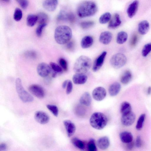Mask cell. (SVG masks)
<instances>
[{
	"instance_id": "6da1fadb",
	"label": "cell",
	"mask_w": 151,
	"mask_h": 151,
	"mask_svg": "<svg viewBox=\"0 0 151 151\" xmlns=\"http://www.w3.org/2000/svg\"><path fill=\"white\" fill-rule=\"evenodd\" d=\"M97 7L96 3L91 1H86L81 3L77 10V14L80 18L92 16L96 12Z\"/></svg>"
},
{
	"instance_id": "7a4b0ae2",
	"label": "cell",
	"mask_w": 151,
	"mask_h": 151,
	"mask_svg": "<svg viewBox=\"0 0 151 151\" xmlns=\"http://www.w3.org/2000/svg\"><path fill=\"white\" fill-rule=\"evenodd\" d=\"M72 35V31L70 27L66 25H61L55 29L54 38L58 43L63 45L70 41Z\"/></svg>"
},
{
	"instance_id": "3957f363",
	"label": "cell",
	"mask_w": 151,
	"mask_h": 151,
	"mask_svg": "<svg viewBox=\"0 0 151 151\" xmlns=\"http://www.w3.org/2000/svg\"><path fill=\"white\" fill-rule=\"evenodd\" d=\"M92 61L88 57L81 55L75 61L73 70L76 73L85 74L88 72L91 66Z\"/></svg>"
},
{
	"instance_id": "277c9868",
	"label": "cell",
	"mask_w": 151,
	"mask_h": 151,
	"mask_svg": "<svg viewBox=\"0 0 151 151\" xmlns=\"http://www.w3.org/2000/svg\"><path fill=\"white\" fill-rule=\"evenodd\" d=\"M106 116L103 113L96 112L93 113L90 119V123L93 128L98 130L104 128L107 123Z\"/></svg>"
},
{
	"instance_id": "5b68a950",
	"label": "cell",
	"mask_w": 151,
	"mask_h": 151,
	"mask_svg": "<svg viewBox=\"0 0 151 151\" xmlns=\"http://www.w3.org/2000/svg\"><path fill=\"white\" fill-rule=\"evenodd\" d=\"M15 87L17 92L20 99L24 102H32L34 100L32 96L24 88L21 79L16 78L15 81Z\"/></svg>"
},
{
	"instance_id": "8992f818",
	"label": "cell",
	"mask_w": 151,
	"mask_h": 151,
	"mask_svg": "<svg viewBox=\"0 0 151 151\" xmlns=\"http://www.w3.org/2000/svg\"><path fill=\"white\" fill-rule=\"evenodd\" d=\"M127 60L124 54L118 53L112 56L110 60V63L113 68L117 69L123 66L126 64Z\"/></svg>"
},
{
	"instance_id": "52a82bcc",
	"label": "cell",
	"mask_w": 151,
	"mask_h": 151,
	"mask_svg": "<svg viewBox=\"0 0 151 151\" xmlns=\"http://www.w3.org/2000/svg\"><path fill=\"white\" fill-rule=\"evenodd\" d=\"M37 70V73L40 76L45 77L50 73L52 69L50 65L46 63H41L38 65Z\"/></svg>"
},
{
	"instance_id": "ba28073f",
	"label": "cell",
	"mask_w": 151,
	"mask_h": 151,
	"mask_svg": "<svg viewBox=\"0 0 151 151\" xmlns=\"http://www.w3.org/2000/svg\"><path fill=\"white\" fill-rule=\"evenodd\" d=\"M29 91L33 95L39 99H42L45 96V91L40 86L37 84H32L28 88Z\"/></svg>"
},
{
	"instance_id": "9c48e42d",
	"label": "cell",
	"mask_w": 151,
	"mask_h": 151,
	"mask_svg": "<svg viewBox=\"0 0 151 151\" xmlns=\"http://www.w3.org/2000/svg\"><path fill=\"white\" fill-rule=\"evenodd\" d=\"M92 96L96 100L100 101L103 100L106 95V89L102 87H98L95 88L92 92Z\"/></svg>"
},
{
	"instance_id": "30bf717a",
	"label": "cell",
	"mask_w": 151,
	"mask_h": 151,
	"mask_svg": "<svg viewBox=\"0 0 151 151\" xmlns=\"http://www.w3.org/2000/svg\"><path fill=\"white\" fill-rule=\"evenodd\" d=\"M106 54L107 52L104 51L96 59L92 67V70L93 71L96 72L98 71L102 67Z\"/></svg>"
},
{
	"instance_id": "8fae6325",
	"label": "cell",
	"mask_w": 151,
	"mask_h": 151,
	"mask_svg": "<svg viewBox=\"0 0 151 151\" xmlns=\"http://www.w3.org/2000/svg\"><path fill=\"white\" fill-rule=\"evenodd\" d=\"M135 118V114L131 111L127 114L122 115L121 121L123 125L126 126H129L133 123Z\"/></svg>"
},
{
	"instance_id": "7c38bea8",
	"label": "cell",
	"mask_w": 151,
	"mask_h": 151,
	"mask_svg": "<svg viewBox=\"0 0 151 151\" xmlns=\"http://www.w3.org/2000/svg\"><path fill=\"white\" fill-rule=\"evenodd\" d=\"M34 118L35 120L41 124H45L47 123L49 120L48 115L45 112L38 111L36 112L35 114Z\"/></svg>"
},
{
	"instance_id": "4fadbf2b",
	"label": "cell",
	"mask_w": 151,
	"mask_h": 151,
	"mask_svg": "<svg viewBox=\"0 0 151 151\" xmlns=\"http://www.w3.org/2000/svg\"><path fill=\"white\" fill-rule=\"evenodd\" d=\"M58 19L60 20L68 21L71 22H73L75 20V16L71 12L62 10L60 12Z\"/></svg>"
},
{
	"instance_id": "5bb4252c",
	"label": "cell",
	"mask_w": 151,
	"mask_h": 151,
	"mask_svg": "<svg viewBox=\"0 0 151 151\" xmlns=\"http://www.w3.org/2000/svg\"><path fill=\"white\" fill-rule=\"evenodd\" d=\"M139 4L138 1L135 0L129 5L127 9V13L129 18H131L135 16L138 10Z\"/></svg>"
},
{
	"instance_id": "9a60e30c",
	"label": "cell",
	"mask_w": 151,
	"mask_h": 151,
	"mask_svg": "<svg viewBox=\"0 0 151 151\" xmlns=\"http://www.w3.org/2000/svg\"><path fill=\"white\" fill-rule=\"evenodd\" d=\"M63 124L68 137H71L74 134L76 131V127L75 124L71 121L68 120H64Z\"/></svg>"
},
{
	"instance_id": "2e32d148",
	"label": "cell",
	"mask_w": 151,
	"mask_h": 151,
	"mask_svg": "<svg viewBox=\"0 0 151 151\" xmlns=\"http://www.w3.org/2000/svg\"><path fill=\"white\" fill-rule=\"evenodd\" d=\"M112 38V33L109 31H106L101 33L99 37V41L102 44L107 45L111 42Z\"/></svg>"
},
{
	"instance_id": "e0dca14e",
	"label": "cell",
	"mask_w": 151,
	"mask_h": 151,
	"mask_svg": "<svg viewBox=\"0 0 151 151\" xmlns=\"http://www.w3.org/2000/svg\"><path fill=\"white\" fill-rule=\"evenodd\" d=\"M88 79L87 76L84 73H76L73 76L72 80L74 83L77 85L85 83Z\"/></svg>"
},
{
	"instance_id": "ac0fdd59",
	"label": "cell",
	"mask_w": 151,
	"mask_h": 151,
	"mask_svg": "<svg viewBox=\"0 0 151 151\" xmlns=\"http://www.w3.org/2000/svg\"><path fill=\"white\" fill-rule=\"evenodd\" d=\"M58 4V0H44L43 3V7L49 12L54 11Z\"/></svg>"
},
{
	"instance_id": "d6986e66",
	"label": "cell",
	"mask_w": 151,
	"mask_h": 151,
	"mask_svg": "<svg viewBox=\"0 0 151 151\" xmlns=\"http://www.w3.org/2000/svg\"><path fill=\"white\" fill-rule=\"evenodd\" d=\"M149 28V23L146 20H142L138 24V31L142 35L146 34L148 31Z\"/></svg>"
},
{
	"instance_id": "ffe728a7",
	"label": "cell",
	"mask_w": 151,
	"mask_h": 151,
	"mask_svg": "<svg viewBox=\"0 0 151 151\" xmlns=\"http://www.w3.org/2000/svg\"><path fill=\"white\" fill-rule=\"evenodd\" d=\"M109 144V139L106 136L100 137L97 142V146L102 150H104L107 148Z\"/></svg>"
},
{
	"instance_id": "44dd1931",
	"label": "cell",
	"mask_w": 151,
	"mask_h": 151,
	"mask_svg": "<svg viewBox=\"0 0 151 151\" xmlns=\"http://www.w3.org/2000/svg\"><path fill=\"white\" fill-rule=\"evenodd\" d=\"M110 21L108 27L109 28L114 29L119 26L121 23L119 15L115 14Z\"/></svg>"
},
{
	"instance_id": "7402d4cb",
	"label": "cell",
	"mask_w": 151,
	"mask_h": 151,
	"mask_svg": "<svg viewBox=\"0 0 151 151\" xmlns=\"http://www.w3.org/2000/svg\"><path fill=\"white\" fill-rule=\"evenodd\" d=\"M121 89V85L118 82H115L112 84L109 88V92L111 96L116 95L119 92Z\"/></svg>"
},
{
	"instance_id": "603a6c76",
	"label": "cell",
	"mask_w": 151,
	"mask_h": 151,
	"mask_svg": "<svg viewBox=\"0 0 151 151\" xmlns=\"http://www.w3.org/2000/svg\"><path fill=\"white\" fill-rule=\"evenodd\" d=\"M93 40L90 36H86L83 37L81 42V45L83 49H86L91 47L93 44Z\"/></svg>"
},
{
	"instance_id": "cb8c5ba5",
	"label": "cell",
	"mask_w": 151,
	"mask_h": 151,
	"mask_svg": "<svg viewBox=\"0 0 151 151\" xmlns=\"http://www.w3.org/2000/svg\"><path fill=\"white\" fill-rule=\"evenodd\" d=\"M121 141L123 143H127L133 140V137L132 133L128 131H124L119 134Z\"/></svg>"
},
{
	"instance_id": "d4e9b609",
	"label": "cell",
	"mask_w": 151,
	"mask_h": 151,
	"mask_svg": "<svg viewBox=\"0 0 151 151\" xmlns=\"http://www.w3.org/2000/svg\"><path fill=\"white\" fill-rule=\"evenodd\" d=\"M91 101V98L90 93L86 92L84 93L81 95L79 101L81 104L88 106L90 105Z\"/></svg>"
},
{
	"instance_id": "484cf974",
	"label": "cell",
	"mask_w": 151,
	"mask_h": 151,
	"mask_svg": "<svg viewBox=\"0 0 151 151\" xmlns=\"http://www.w3.org/2000/svg\"><path fill=\"white\" fill-rule=\"evenodd\" d=\"M132 77L131 71L129 70H126L123 73L121 77V82L124 84H127L130 81Z\"/></svg>"
},
{
	"instance_id": "4316f807",
	"label": "cell",
	"mask_w": 151,
	"mask_h": 151,
	"mask_svg": "<svg viewBox=\"0 0 151 151\" xmlns=\"http://www.w3.org/2000/svg\"><path fill=\"white\" fill-rule=\"evenodd\" d=\"M128 35L125 32L122 31L118 33L116 38V42L119 44H123L126 42Z\"/></svg>"
},
{
	"instance_id": "83f0119b",
	"label": "cell",
	"mask_w": 151,
	"mask_h": 151,
	"mask_svg": "<svg viewBox=\"0 0 151 151\" xmlns=\"http://www.w3.org/2000/svg\"><path fill=\"white\" fill-rule=\"evenodd\" d=\"M132 107L129 103L127 101L122 103L120 107V112L122 115L127 114L131 111Z\"/></svg>"
},
{
	"instance_id": "f1b7e54d",
	"label": "cell",
	"mask_w": 151,
	"mask_h": 151,
	"mask_svg": "<svg viewBox=\"0 0 151 151\" xmlns=\"http://www.w3.org/2000/svg\"><path fill=\"white\" fill-rule=\"evenodd\" d=\"M27 24L28 26L32 27L35 25L38 21L37 15L30 14L27 18Z\"/></svg>"
},
{
	"instance_id": "f546056e",
	"label": "cell",
	"mask_w": 151,
	"mask_h": 151,
	"mask_svg": "<svg viewBox=\"0 0 151 151\" xmlns=\"http://www.w3.org/2000/svg\"><path fill=\"white\" fill-rule=\"evenodd\" d=\"M71 142L73 145L76 147L81 150H83L85 148L83 142L77 137L72 139Z\"/></svg>"
},
{
	"instance_id": "4dcf8cb0",
	"label": "cell",
	"mask_w": 151,
	"mask_h": 151,
	"mask_svg": "<svg viewBox=\"0 0 151 151\" xmlns=\"http://www.w3.org/2000/svg\"><path fill=\"white\" fill-rule=\"evenodd\" d=\"M111 14L109 12L102 14L99 18V22L101 24H105L109 21L111 18Z\"/></svg>"
},
{
	"instance_id": "1f68e13d",
	"label": "cell",
	"mask_w": 151,
	"mask_h": 151,
	"mask_svg": "<svg viewBox=\"0 0 151 151\" xmlns=\"http://www.w3.org/2000/svg\"><path fill=\"white\" fill-rule=\"evenodd\" d=\"M38 21L39 24L47 23L48 20V17L47 15L44 12L39 13L37 15Z\"/></svg>"
},
{
	"instance_id": "d6a6232c",
	"label": "cell",
	"mask_w": 151,
	"mask_h": 151,
	"mask_svg": "<svg viewBox=\"0 0 151 151\" xmlns=\"http://www.w3.org/2000/svg\"><path fill=\"white\" fill-rule=\"evenodd\" d=\"M145 114H141L137 120L136 127L137 130H140L142 128L145 119Z\"/></svg>"
},
{
	"instance_id": "836d02e7",
	"label": "cell",
	"mask_w": 151,
	"mask_h": 151,
	"mask_svg": "<svg viewBox=\"0 0 151 151\" xmlns=\"http://www.w3.org/2000/svg\"><path fill=\"white\" fill-rule=\"evenodd\" d=\"M22 10L19 8H16L13 15L14 19L16 21H19L22 18Z\"/></svg>"
},
{
	"instance_id": "e575fe53",
	"label": "cell",
	"mask_w": 151,
	"mask_h": 151,
	"mask_svg": "<svg viewBox=\"0 0 151 151\" xmlns=\"http://www.w3.org/2000/svg\"><path fill=\"white\" fill-rule=\"evenodd\" d=\"M151 51V42L145 44L144 46L142 54L144 57H146Z\"/></svg>"
},
{
	"instance_id": "d590c367",
	"label": "cell",
	"mask_w": 151,
	"mask_h": 151,
	"mask_svg": "<svg viewBox=\"0 0 151 151\" xmlns=\"http://www.w3.org/2000/svg\"><path fill=\"white\" fill-rule=\"evenodd\" d=\"M50 65L53 71L57 74L61 73L63 71V69L61 66L53 62H50Z\"/></svg>"
},
{
	"instance_id": "8d00e7d4",
	"label": "cell",
	"mask_w": 151,
	"mask_h": 151,
	"mask_svg": "<svg viewBox=\"0 0 151 151\" xmlns=\"http://www.w3.org/2000/svg\"><path fill=\"white\" fill-rule=\"evenodd\" d=\"M46 107L47 109L55 116L58 114V109L57 106L54 105L48 104Z\"/></svg>"
},
{
	"instance_id": "74e56055",
	"label": "cell",
	"mask_w": 151,
	"mask_h": 151,
	"mask_svg": "<svg viewBox=\"0 0 151 151\" xmlns=\"http://www.w3.org/2000/svg\"><path fill=\"white\" fill-rule=\"evenodd\" d=\"M94 24V23L93 21H84L81 23L80 26L83 29H87L93 27Z\"/></svg>"
},
{
	"instance_id": "f35d334b",
	"label": "cell",
	"mask_w": 151,
	"mask_h": 151,
	"mask_svg": "<svg viewBox=\"0 0 151 151\" xmlns=\"http://www.w3.org/2000/svg\"><path fill=\"white\" fill-rule=\"evenodd\" d=\"M47 25V23L39 24L36 30V33L37 37H40L41 36L43 30Z\"/></svg>"
},
{
	"instance_id": "ab89813d",
	"label": "cell",
	"mask_w": 151,
	"mask_h": 151,
	"mask_svg": "<svg viewBox=\"0 0 151 151\" xmlns=\"http://www.w3.org/2000/svg\"><path fill=\"white\" fill-rule=\"evenodd\" d=\"M88 149L89 151H96L97 148L96 145L95 141L93 139L89 140L88 144Z\"/></svg>"
},
{
	"instance_id": "60d3db41",
	"label": "cell",
	"mask_w": 151,
	"mask_h": 151,
	"mask_svg": "<svg viewBox=\"0 0 151 151\" xmlns=\"http://www.w3.org/2000/svg\"><path fill=\"white\" fill-rule=\"evenodd\" d=\"M59 62L62 68L65 71H67L68 69V65L66 60L63 58H61L59 60Z\"/></svg>"
},
{
	"instance_id": "b9f144b4",
	"label": "cell",
	"mask_w": 151,
	"mask_h": 151,
	"mask_svg": "<svg viewBox=\"0 0 151 151\" xmlns=\"http://www.w3.org/2000/svg\"><path fill=\"white\" fill-rule=\"evenodd\" d=\"M25 56L30 58L34 59L36 58L37 54L35 52L32 50H28L24 53Z\"/></svg>"
},
{
	"instance_id": "7bdbcfd3",
	"label": "cell",
	"mask_w": 151,
	"mask_h": 151,
	"mask_svg": "<svg viewBox=\"0 0 151 151\" xmlns=\"http://www.w3.org/2000/svg\"><path fill=\"white\" fill-rule=\"evenodd\" d=\"M20 6L23 9H26L28 6L29 2L28 0H16Z\"/></svg>"
},
{
	"instance_id": "ee69618b",
	"label": "cell",
	"mask_w": 151,
	"mask_h": 151,
	"mask_svg": "<svg viewBox=\"0 0 151 151\" xmlns=\"http://www.w3.org/2000/svg\"><path fill=\"white\" fill-rule=\"evenodd\" d=\"M138 40L137 36L136 34L133 35L130 40V45L133 47L135 46L137 43Z\"/></svg>"
},
{
	"instance_id": "f6af8a7d",
	"label": "cell",
	"mask_w": 151,
	"mask_h": 151,
	"mask_svg": "<svg viewBox=\"0 0 151 151\" xmlns=\"http://www.w3.org/2000/svg\"><path fill=\"white\" fill-rule=\"evenodd\" d=\"M66 93L67 94L70 93L72 91L73 88V85L72 81L68 80L67 86Z\"/></svg>"
},
{
	"instance_id": "bcb514c9",
	"label": "cell",
	"mask_w": 151,
	"mask_h": 151,
	"mask_svg": "<svg viewBox=\"0 0 151 151\" xmlns=\"http://www.w3.org/2000/svg\"><path fill=\"white\" fill-rule=\"evenodd\" d=\"M67 43V48L70 51H73L75 47L74 42L73 41H69Z\"/></svg>"
},
{
	"instance_id": "7dc6e473",
	"label": "cell",
	"mask_w": 151,
	"mask_h": 151,
	"mask_svg": "<svg viewBox=\"0 0 151 151\" xmlns=\"http://www.w3.org/2000/svg\"><path fill=\"white\" fill-rule=\"evenodd\" d=\"M135 145L138 148L140 147L142 145V141L141 138L140 136H138L136 138Z\"/></svg>"
},
{
	"instance_id": "c3c4849f",
	"label": "cell",
	"mask_w": 151,
	"mask_h": 151,
	"mask_svg": "<svg viewBox=\"0 0 151 151\" xmlns=\"http://www.w3.org/2000/svg\"><path fill=\"white\" fill-rule=\"evenodd\" d=\"M134 143L133 141L127 143V149L130 150H132L134 147Z\"/></svg>"
},
{
	"instance_id": "681fc988",
	"label": "cell",
	"mask_w": 151,
	"mask_h": 151,
	"mask_svg": "<svg viewBox=\"0 0 151 151\" xmlns=\"http://www.w3.org/2000/svg\"><path fill=\"white\" fill-rule=\"evenodd\" d=\"M6 149V145L5 143H2L0 145V151H4Z\"/></svg>"
},
{
	"instance_id": "f907efd6",
	"label": "cell",
	"mask_w": 151,
	"mask_h": 151,
	"mask_svg": "<svg viewBox=\"0 0 151 151\" xmlns=\"http://www.w3.org/2000/svg\"><path fill=\"white\" fill-rule=\"evenodd\" d=\"M68 81V80H65L63 82L62 84V87L63 88H65L67 87Z\"/></svg>"
},
{
	"instance_id": "816d5d0a",
	"label": "cell",
	"mask_w": 151,
	"mask_h": 151,
	"mask_svg": "<svg viewBox=\"0 0 151 151\" xmlns=\"http://www.w3.org/2000/svg\"><path fill=\"white\" fill-rule=\"evenodd\" d=\"M147 93L148 95H150L151 94V87L149 86L148 87L147 89Z\"/></svg>"
},
{
	"instance_id": "f5cc1de1",
	"label": "cell",
	"mask_w": 151,
	"mask_h": 151,
	"mask_svg": "<svg viewBox=\"0 0 151 151\" xmlns=\"http://www.w3.org/2000/svg\"><path fill=\"white\" fill-rule=\"evenodd\" d=\"M2 1H4L5 2L8 3L10 1V0H2Z\"/></svg>"
}]
</instances>
